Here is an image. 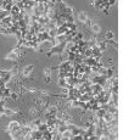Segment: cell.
I'll use <instances>...</instances> for the list:
<instances>
[{
  "label": "cell",
  "instance_id": "11",
  "mask_svg": "<svg viewBox=\"0 0 140 140\" xmlns=\"http://www.w3.org/2000/svg\"><path fill=\"white\" fill-rule=\"evenodd\" d=\"M9 15H10V12L6 11V10H0V20H3V18H5V17H8Z\"/></svg>",
  "mask_w": 140,
  "mask_h": 140
},
{
  "label": "cell",
  "instance_id": "10",
  "mask_svg": "<svg viewBox=\"0 0 140 140\" xmlns=\"http://www.w3.org/2000/svg\"><path fill=\"white\" fill-rule=\"evenodd\" d=\"M17 68H18L17 66H13L11 69H9V71H10V74H11V77L18 76V69H17Z\"/></svg>",
  "mask_w": 140,
  "mask_h": 140
},
{
  "label": "cell",
  "instance_id": "8",
  "mask_svg": "<svg viewBox=\"0 0 140 140\" xmlns=\"http://www.w3.org/2000/svg\"><path fill=\"white\" fill-rule=\"evenodd\" d=\"M13 115H15V112L12 111L11 108H8V107L4 108V117H12Z\"/></svg>",
  "mask_w": 140,
  "mask_h": 140
},
{
  "label": "cell",
  "instance_id": "2",
  "mask_svg": "<svg viewBox=\"0 0 140 140\" xmlns=\"http://www.w3.org/2000/svg\"><path fill=\"white\" fill-rule=\"evenodd\" d=\"M32 72H33V66L32 65H28V66H26V67L22 69V77H23V78H27V77L31 76Z\"/></svg>",
  "mask_w": 140,
  "mask_h": 140
},
{
  "label": "cell",
  "instance_id": "6",
  "mask_svg": "<svg viewBox=\"0 0 140 140\" xmlns=\"http://www.w3.org/2000/svg\"><path fill=\"white\" fill-rule=\"evenodd\" d=\"M89 17H88V15L85 13L84 11H80L79 13H78V20L80 21V22H85V21L88 20Z\"/></svg>",
  "mask_w": 140,
  "mask_h": 140
},
{
  "label": "cell",
  "instance_id": "16",
  "mask_svg": "<svg viewBox=\"0 0 140 140\" xmlns=\"http://www.w3.org/2000/svg\"><path fill=\"white\" fill-rule=\"evenodd\" d=\"M45 82L46 83H50L51 82V77H45Z\"/></svg>",
  "mask_w": 140,
  "mask_h": 140
},
{
  "label": "cell",
  "instance_id": "9",
  "mask_svg": "<svg viewBox=\"0 0 140 140\" xmlns=\"http://www.w3.org/2000/svg\"><path fill=\"white\" fill-rule=\"evenodd\" d=\"M48 123H46V122H45V123H43V122H41V123L39 124V125H38V130H40V132L43 133V132H45V130H48Z\"/></svg>",
  "mask_w": 140,
  "mask_h": 140
},
{
  "label": "cell",
  "instance_id": "7",
  "mask_svg": "<svg viewBox=\"0 0 140 140\" xmlns=\"http://www.w3.org/2000/svg\"><path fill=\"white\" fill-rule=\"evenodd\" d=\"M41 139L51 140L52 139V133L50 132V130H45V132H43V138H41Z\"/></svg>",
  "mask_w": 140,
  "mask_h": 140
},
{
  "label": "cell",
  "instance_id": "12",
  "mask_svg": "<svg viewBox=\"0 0 140 140\" xmlns=\"http://www.w3.org/2000/svg\"><path fill=\"white\" fill-rule=\"evenodd\" d=\"M51 72H52L51 67L44 68V76H45V77H51Z\"/></svg>",
  "mask_w": 140,
  "mask_h": 140
},
{
  "label": "cell",
  "instance_id": "4",
  "mask_svg": "<svg viewBox=\"0 0 140 140\" xmlns=\"http://www.w3.org/2000/svg\"><path fill=\"white\" fill-rule=\"evenodd\" d=\"M20 12H21V9L18 8L16 4H15L11 8V10H10V15H11V16H16V15H18Z\"/></svg>",
  "mask_w": 140,
  "mask_h": 140
},
{
  "label": "cell",
  "instance_id": "13",
  "mask_svg": "<svg viewBox=\"0 0 140 140\" xmlns=\"http://www.w3.org/2000/svg\"><path fill=\"white\" fill-rule=\"evenodd\" d=\"M106 39H115V34H113V32L108 31V32L106 33Z\"/></svg>",
  "mask_w": 140,
  "mask_h": 140
},
{
  "label": "cell",
  "instance_id": "14",
  "mask_svg": "<svg viewBox=\"0 0 140 140\" xmlns=\"http://www.w3.org/2000/svg\"><path fill=\"white\" fill-rule=\"evenodd\" d=\"M10 97H11V100H17V97H18V94H16V93H11L10 94Z\"/></svg>",
  "mask_w": 140,
  "mask_h": 140
},
{
  "label": "cell",
  "instance_id": "17",
  "mask_svg": "<svg viewBox=\"0 0 140 140\" xmlns=\"http://www.w3.org/2000/svg\"><path fill=\"white\" fill-rule=\"evenodd\" d=\"M0 10H1V8H0Z\"/></svg>",
  "mask_w": 140,
  "mask_h": 140
},
{
  "label": "cell",
  "instance_id": "3",
  "mask_svg": "<svg viewBox=\"0 0 140 140\" xmlns=\"http://www.w3.org/2000/svg\"><path fill=\"white\" fill-rule=\"evenodd\" d=\"M72 138H73V134L69 129H67V130H65V132L61 133V139H72Z\"/></svg>",
  "mask_w": 140,
  "mask_h": 140
},
{
  "label": "cell",
  "instance_id": "5",
  "mask_svg": "<svg viewBox=\"0 0 140 140\" xmlns=\"http://www.w3.org/2000/svg\"><path fill=\"white\" fill-rule=\"evenodd\" d=\"M90 29H92L93 32L95 33V34H99V33L101 32V27L97 23H93L92 26H90Z\"/></svg>",
  "mask_w": 140,
  "mask_h": 140
},
{
  "label": "cell",
  "instance_id": "1",
  "mask_svg": "<svg viewBox=\"0 0 140 140\" xmlns=\"http://www.w3.org/2000/svg\"><path fill=\"white\" fill-rule=\"evenodd\" d=\"M90 90H92L93 95L95 96V95H99L104 89H102V85H101V84H92V85H90Z\"/></svg>",
  "mask_w": 140,
  "mask_h": 140
},
{
  "label": "cell",
  "instance_id": "15",
  "mask_svg": "<svg viewBox=\"0 0 140 140\" xmlns=\"http://www.w3.org/2000/svg\"><path fill=\"white\" fill-rule=\"evenodd\" d=\"M107 1H108V4H110V5H115V4H116V0H107Z\"/></svg>",
  "mask_w": 140,
  "mask_h": 140
}]
</instances>
